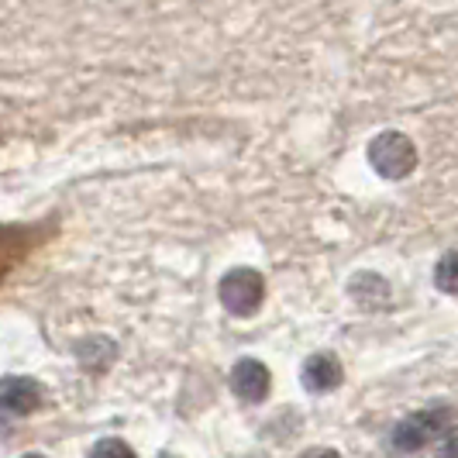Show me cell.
Masks as SVG:
<instances>
[{"instance_id":"obj_1","label":"cell","mask_w":458,"mask_h":458,"mask_svg":"<svg viewBox=\"0 0 458 458\" xmlns=\"http://www.w3.org/2000/svg\"><path fill=\"white\" fill-rule=\"evenodd\" d=\"M369 165L383 180H407L417 169V145L400 131H383L369 141Z\"/></svg>"},{"instance_id":"obj_2","label":"cell","mask_w":458,"mask_h":458,"mask_svg":"<svg viewBox=\"0 0 458 458\" xmlns=\"http://www.w3.org/2000/svg\"><path fill=\"white\" fill-rule=\"evenodd\" d=\"M217 297L225 303V310L234 318H252L255 310L262 307L266 300V279L255 273V269H231L221 276L217 283Z\"/></svg>"},{"instance_id":"obj_3","label":"cell","mask_w":458,"mask_h":458,"mask_svg":"<svg viewBox=\"0 0 458 458\" xmlns=\"http://www.w3.org/2000/svg\"><path fill=\"white\" fill-rule=\"evenodd\" d=\"M445 431H452L445 407L417 411V413H411V417H403V420L393 428V448H396V452H420V448H428L431 441H437Z\"/></svg>"},{"instance_id":"obj_4","label":"cell","mask_w":458,"mask_h":458,"mask_svg":"<svg viewBox=\"0 0 458 458\" xmlns=\"http://www.w3.org/2000/svg\"><path fill=\"white\" fill-rule=\"evenodd\" d=\"M273 390V376L259 359H242L231 369V393L242 403H262Z\"/></svg>"},{"instance_id":"obj_5","label":"cell","mask_w":458,"mask_h":458,"mask_svg":"<svg viewBox=\"0 0 458 458\" xmlns=\"http://www.w3.org/2000/svg\"><path fill=\"white\" fill-rule=\"evenodd\" d=\"M344 379V369L338 362V355H331V352H318V355H310L303 369H300V383L307 386L310 393H331L338 390Z\"/></svg>"},{"instance_id":"obj_6","label":"cell","mask_w":458,"mask_h":458,"mask_svg":"<svg viewBox=\"0 0 458 458\" xmlns=\"http://www.w3.org/2000/svg\"><path fill=\"white\" fill-rule=\"evenodd\" d=\"M42 407V386L28 376H4L0 379V411L7 413H35Z\"/></svg>"},{"instance_id":"obj_7","label":"cell","mask_w":458,"mask_h":458,"mask_svg":"<svg viewBox=\"0 0 458 458\" xmlns=\"http://www.w3.org/2000/svg\"><path fill=\"white\" fill-rule=\"evenodd\" d=\"M435 283L441 293H448V297H455L458 283H455V252H445L441 255V262L435 266Z\"/></svg>"},{"instance_id":"obj_8","label":"cell","mask_w":458,"mask_h":458,"mask_svg":"<svg viewBox=\"0 0 458 458\" xmlns=\"http://www.w3.org/2000/svg\"><path fill=\"white\" fill-rule=\"evenodd\" d=\"M90 458H135V452H131V445H124L121 437H104V441L93 445Z\"/></svg>"},{"instance_id":"obj_9","label":"cell","mask_w":458,"mask_h":458,"mask_svg":"<svg viewBox=\"0 0 458 458\" xmlns=\"http://www.w3.org/2000/svg\"><path fill=\"white\" fill-rule=\"evenodd\" d=\"M441 458H455V437H452V431L441 435Z\"/></svg>"},{"instance_id":"obj_10","label":"cell","mask_w":458,"mask_h":458,"mask_svg":"<svg viewBox=\"0 0 458 458\" xmlns=\"http://www.w3.org/2000/svg\"><path fill=\"white\" fill-rule=\"evenodd\" d=\"M300 458H342V455H338L335 448H307Z\"/></svg>"},{"instance_id":"obj_11","label":"cell","mask_w":458,"mask_h":458,"mask_svg":"<svg viewBox=\"0 0 458 458\" xmlns=\"http://www.w3.org/2000/svg\"><path fill=\"white\" fill-rule=\"evenodd\" d=\"M21 458H46V455H38V452H31V455H21Z\"/></svg>"},{"instance_id":"obj_12","label":"cell","mask_w":458,"mask_h":458,"mask_svg":"<svg viewBox=\"0 0 458 458\" xmlns=\"http://www.w3.org/2000/svg\"><path fill=\"white\" fill-rule=\"evenodd\" d=\"M159 458H176V455H159Z\"/></svg>"}]
</instances>
